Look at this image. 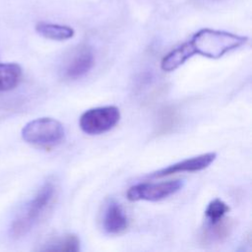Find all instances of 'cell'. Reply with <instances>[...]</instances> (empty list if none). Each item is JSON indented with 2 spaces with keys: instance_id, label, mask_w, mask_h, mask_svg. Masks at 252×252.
<instances>
[{
  "instance_id": "obj_1",
  "label": "cell",
  "mask_w": 252,
  "mask_h": 252,
  "mask_svg": "<svg viewBox=\"0 0 252 252\" xmlns=\"http://www.w3.org/2000/svg\"><path fill=\"white\" fill-rule=\"evenodd\" d=\"M55 194L56 187L53 181H46L12 221L10 226L11 236L20 238L30 232L51 206Z\"/></svg>"
},
{
  "instance_id": "obj_5",
  "label": "cell",
  "mask_w": 252,
  "mask_h": 252,
  "mask_svg": "<svg viewBox=\"0 0 252 252\" xmlns=\"http://www.w3.org/2000/svg\"><path fill=\"white\" fill-rule=\"evenodd\" d=\"M183 186L180 179L168 180L162 182H143L131 186L127 191V199L130 201H159L165 199Z\"/></svg>"
},
{
  "instance_id": "obj_11",
  "label": "cell",
  "mask_w": 252,
  "mask_h": 252,
  "mask_svg": "<svg viewBox=\"0 0 252 252\" xmlns=\"http://www.w3.org/2000/svg\"><path fill=\"white\" fill-rule=\"evenodd\" d=\"M23 76L22 68L17 63L0 62V93L17 88Z\"/></svg>"
},
{
  "instance_id": "obj_8",
  "label": "cell",
  "mask_w": 252,
  "mask_h": 252,
  "mask_svg": "<svg viewBox=\"0 0 252 252\" xmlns=\"http://www.w3.org/2000/svg\"><path fill=\"white\" fill-rule=\"evenodd\" d=\"M102 226L110 234H118L126 230L128 219L118 203L110 201L107 204L102 217Z\"/></svg>"
},
{
  "instance_id": "obj_9",
  "label": "cell",
  "mask_w": 252,
  "mask_h": 252,
  "mask_svg": "<svg viewBox=\"0 0 252 252\" xmlns=\"http://www.w3.org/2000/svg\"><path fill=\"white\" fill-rule=\"evenodd\" d=\"M194 50L189 41L168 52L160 62V68L164 72H171L183 65L189 58L194 56Z\"/></svg>"
},
{
  "instance_id": "obj_4",
  "label": "cell",
  "mask_w": 252,
  "mask_h": 252,
  "mask_svg": "<svg viewBox=\"0 0 252 252\" xmlns=\"http://www.w3.org/2000/svg\"><path fill=\"white\" fill-rule=\"evenodd\" d=\"M120 119V110L114 105L98 106L86 110L79 119L81 130L88 135H99L112 129Z\"/></svg>"
},
{
  "instance_id": "obj_10",
  "label": "cell",
  "mask_w": 252,
  "mask_h": 252,
  "mask_svg": "<svg viewBox=\"0 0 252 252\" xmlns=\"http://www.w3.org/2000/svg\"><path fill=\"white\" fill-rule=\"evenodd\" d=\"M231 229L232 221L229 219L222 218L215 222H207L201 237L206 243L221 242L230 234Z\"/></svg>"
},
{
  "instance_id": "obj_6",
  "label": "cell",
  "mask_w": 252,
  "mask_h": 252,
  "mask_svg": "<svg viewBox=\"0 0 252 252\" xmlns=\"http://www.w3.org/2000/svg\"><path fill=\"white\" fill-rule=\"evenodd\" d=\"M94 58L89 46H80L64 62L61 72L63 76L70 80H75L86 75L94 66Z\"/></svg>"
},
{
  "instance_id": "obj_14",
  "label": "cell",
  "mask_w": 252,
  "mask_h": 252,
  "mask_svg": "<svg viewBox=\"0 0 252 252\" xmlns=\"http://www.w3.org/2000/svg\"><path fill=\"white\" fill-rule=\"evenodd\" d=\"M230 208L220 199H214L209 203L205 210V215L208 220V222H215L222 218L229 212Z\"/></svg>"
},
{
  "instance_id": "obj_3",
  "label": "cell",
  "mask_w": 252,
  "mask_h": 252,
  "mask_svg": "<svg viewBox=\"0 0 252 252\" xmlns=\"http://www.w3.org/2000/svg\"><path fill=\"white\" fill-rule=\"evenodd\" d=\"M22 138L27 143L42 147H54L62 142L65 130L61 122L51 117H40L28 122L22 129Z\"/></svg>"
},
{
  "instance_id": "obj_12",
  "label": "cell",
  "mask_w": 252,
  "mask_h": 252,
  "mask_svg": "<svg viewBox=\"0 0 252 252\" xmlns=\"http://www.w3.org/2000/svg\"><path fill=\"white\" fill-rule=\"evenodd\" d=\"M35 31L41 36L52 40H66L74 36V30L71 27L39 22L35 26Z\"/></svg>"
},
{
  "instance_id": "obj_2",
  "label": "cell",
  "mask_w": 252,
  "mask_h": 252,
  "mask_svg": "<svg viewBox=\"0 0 252 252\" xmlns=\"http://www.w3.org/2000/svg\"><path fill=\"white\" fill-rule=\"evenodd\" d=\"M248 38L243 35L223 31L203 29L189 40L194 53L208 58L217 59L246 43Z\"/></svg>"
},
{
  "instance_id": "obj_13",
  "label": "cell",
  "mask_w": 252,
  "mask_h": 252,
  "mask_svg": "<svg viewBox=\"0 0 252 252\" xmlns=\"http://www.w3.org/2000/svg\"><path fill=\"white\" fill-rule=\"evenodd\" d=\"M43 250L77 252L80 250V240L75 234H66L62 238L56 239L55 241L48 243L43 248Z\"/></svg>"
},
{
  "instance_id": "obj_7",
  "label": "cell",
  "mask_w": 252,
  "mask_h": 252,
  "mask_svg": "<svg viewBox=\"0 0 252 252\" xmlns=\"http://www.w3.org/2000/svg\"><path fill=\"white\" fill-rule=\"evenodd\" d=\"M217 158L216 153H206L190 158H186L153 172L149 175L152 178H159L179 172H195L207 168Z\"/></svg>"
}]
</instances>
